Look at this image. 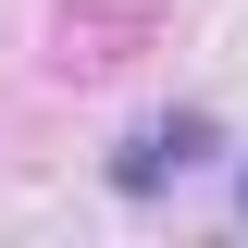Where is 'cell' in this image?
Wrapping results in <instances>:
<instances>
[{"label":"cell","instance_id":"1","mask_svg":"<svg viewBox=\"0 0 248 248\" xmlns=\"http://www.w3.org/2000/svg\"><path fill=\"white\" fill-rule=\"evenodd\" d=\"M236 199H248V186H236Z\"/></svg>","mask_w":248,"mask_h":248}]
</instances>
